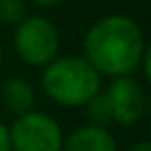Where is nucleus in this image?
<instances>
[{
    "mask_svg": "<svg viewBox=\"0 0 151 151\" xmlns=\"http://www.w3.org/2000/svg\"><path fill=\"white\" fill-rule=\"evenodd\" d=\"M0 62H2V48H0Z\"/></svg>",
    "mask_w": 151,
    "mask_h": 151,
    "instance_id": "4468645a",
    "label": "nucleus"
},
{
    "mask_svg": "<svg viewBox=\"0 0 151 151\" xmlns=\"http://www.w3.org/2000/svg\"><path fill=\"white\" fill-rule=\"evenodd\" d=\"M101 85V75L83 56L54 58L44 66L42 87L56 104L66 108L85 106Z\"/></svg>",
    "mask_w": 151,
    "mask_h": 151,
    "instance_id": "f03ea898",
    "label": "nucleus"
},
{
    "mask_svg": "<svg viewBox=\"0 0 151 151\" xmlns=\"http://www.w3.org/2000/svg\"><path fill=\"white\" fill-rule=\"evenodd\" d=\"M25 17H27L25 0H0V23L17 27Z\"/></svg>",
    "mask_w": 151,
    "mask_h": 151,
    "instance_id": "1a4fd4ad",
    "label": "nucleus"
},
{
    "mask_svg": "<svg viewBox=\"0 0 151 151\" xmlns=\"http://www.w3.org/2000/svg\"><path fill=\"white\" fill-rule=\"evenodd\" d=\"M139 66H143V73H145V81H151V62H149V48L145 50V54H143V58H141V64Z\"/></svg>",
    "mask_w": 151,
    "mask_h": 151,
    "instance_id": "9b49d317",
    "label": "nucleus"
},
{
    "mask_svg": "<svg viewBox=\"0 0 151 151\" xmlns=\"http://www.w3.org/2000/svg\"><path fill=\"white\" fill-rule=\"evenodd\" d=\"M31 2L42 6V9H50V6H56L58 2H62V0H31Z\"/></svg>",
    "mask_w": 151,
    "mask_h": 151,
    "instance_id": "ddd939ff",
    "label": "nucleus"
},
{
    "mask_svg": "<svg viewBox=\"0 0 151 151\" xmlns=\"http://www.w3.org/2000/svg\"><path fill=\"white\" fill-rule=\"evenodd\" d=\"M126 151H151V143L149 141H139V143H132L130 147H126Z\"/></svg>",
    "mask_w": 151,
    "mask_h": 151,
    "instance_id": "f8f14e48",
    "label": "nucleus"
},
{
    "mask_svg": "<svg viewBox=\"0 0 151 151\" xmlns=\"http://www.w3.org/2000/svg\"><path fill=\"white\" fill-rule=\"evenodd\" d=\"M141 27L128 15H108L93 23L83 40V58L108 77L132 75L145 54Z\"/></svg>",
    "mask_w": 151,
    "mask_h": 151,
    "instance_id": "f257e3e1",
    "label": "nucleus"
},
{
    "mask_svg": "<svg viewBox=\"0 0 151 151\" xmlns=\"http://www.w3.org/2000/svg\"><path fill=\"white\" fill-rule=\"evenodd\" d=\"M85 112L89 118V124L93 126H108L112 122V106L110 99L106 95V91H97L87 104H85Z\"/></svg>",
    "mask_w": 151,
    "mask_h": 151,
    "instance_id": "6e6552de",
    "label": "nucleus"
},
{
    "mask_svg": "<svg viewBox=\"0 0 151 151\" xmlns=\"http://www.w3.org/2000/svg\"><path fill=\"white\" fill-rule=\"evenodd\" d=\"M0 151H13L11 149V134H9V126H4L0 122Z\"/></svg>",
    "mask_w": 151,
    "mask_h": 151,
    "instance_id": "9d476101",
    "label": "nucleus"
},
{
    "mask_svg": "<svg viewBox=\"0 0 151 151\" xmlns=\"http://www.w3.org/2000/svg\"><path fill=\"white\" fill-rule=\"evenodd\" d=\"M110 106H112V120H116L122 126L137 124L145 112H147V95L143 85L126 75V77H114L106 91Z\"/></svg>",
    "mask_w": 151,
    "mask_h": 151,
    "instance_id": "39448f33",
    "label": "nucleus"
},
{
    "mask_svg": "<svg viewBox=\"0 0 151 151\" xmlns=\"http://www.w3.org/2000/svg\"><path fill=\"white\" fill-rule=\"evenodd\" d=\"M13 151H62L64 132L46 112H25L9 128Z\"/></svg>",
    "mask_w": 151,
    "mask_h": 151,
    "instance_id": "20e7f679",
    "label": "nucleus"
},
{
    "mask_svg": "<svg viewBox=\"0 0 151 151\" xmlns=\"http://www.w3.org/2000/svg\"><path fill=\"white\" fill-rule=\"evenodd\" d=\"M15 52L29 66H46L58 58L60 35L46 17H25L15 29Z\"/></svg>",
    "mask_w": 151,
    "mask_h": 151,
    "instance_id": "7ed1b4c3",
    "label": "nucleus"
},
{
    "mask_svg": "<svg viewBox=\"0 0 151 151\" xmlns=\"http://www.w3.org/2000/svg\"><path fill=\"white\" fill-rule=\"evenodd\" d=\"M62 151H116V141L104 126L85 124L64 139Z\"/></svg>",
    "mask_w": 151,
    "mask_h": 151,
    "instance_id": "423d86ee",
    "label": "nucleus"
},
{
    "mask_svg": "<svg viewBox=\"0 0 151 151\" xmlns=\"http://www.w3.org/2000/svg\"><path fill=\"white\" fill-rule=\"evenodd\" d=\"M0 101L11 114L21 116L31 110L35 101V89L25 77H11L0 89Z\"/></svg>",
    "mask_w": 151,
    "mask_h": 151,
    "instance_id": "0eeeda50",
    "label": "nucleus"
}]
</instances>
